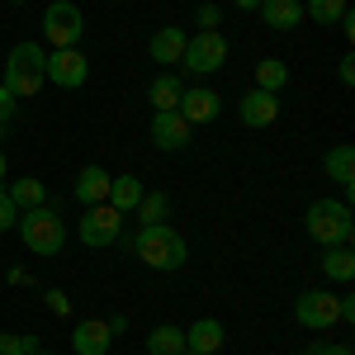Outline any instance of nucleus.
Instances as JSON below:
<instances>
[{"label":"nucleus","instance_id":"ddd939ff","mask_svg":"<svg viewBox=\"0 0 355 355\" xmlns=\"http://www.w3.org/2000/svg\"><path fill=\"white\" fill-rule=\"evenodd\" d=\"M71 346H76V355H105V351L114 346L110 322H100V318H85V322H76V331H71Z\"/></svg>","mask_w":355,"mask_h":355},{"label":"nucleus","instance_id":"f8f14e48","mask_svg":"<svg viewBox=\"0 0 355 355\" xmlns=\"http://www.w3.org/2000/svg\"><path fill=\"white\" fill-rule=\"evenodd\" d=\"M175 110H180V119L194 128V123H214V119H218V110H223V100L214 95V90L194 85V90H185V95H180V105H175Z\"/></svg>","mask_w":355,"mask_h":355},{"label":"nucleus","instance_id":"4c0bfd02","mask_svg":"<svg viewBox=\"0 0 355 355\" xmlns=\"http://www.w3.org/2000/svg\"><path fill=\"white\" fill-rule=\"evenodd\" d=\"M180 355H199V351H180Z\"/></svg>","mask_w":355,"mask_h":355},{"label":"nucleus","instance_id":"4468645a","mask_svg":"<svg viewBox=\"0 0 355 355\" xmlns=\"http://www.w3.org/2000/svg\"><path fill=\"white\" fill-rule=\"evenodd\" d=\"M227 331H223L218 318H199L194 327H185V351H199V355H218Z\"/></svg>","mask_w":355,"mask_h":355},{"label":"nucleus","instance_id":"aec40b11","mask_svg":"<svg viewBox=\"0 0 355 355\" xmlns=\"http://www.w3.org/2000/svg\"><path fill=\"white\" fill-rule=\"evenodd\" d=\"M142 194H147V190H142L137 175H114V180H110V199H105V204H114L119 214H133Z\"/></svg>","mask_w":355,"mask_h":355},{"label":"nucleus","instance_id":"58836bf2","mask_svg":"<svg viewBox=\"0 0 355 355\" xmlns=\"http://www.w3.org/2000/svg\"><path fill=\"white\" fill-rule=\"evenodd\" d=\"M33 355H48V351H33Z\"/></svg>","mask_w":355,"mask_h":355},{"label":"nucleus","instance_id":"2eb2a0df","mask_svg":"<svg viewBox=\"0 0 355 355\" xmlns=\"http://www.w3.org/2000/svg\"><path fill=\"white\" fill-rule=\"evenodd\" d=\"M322 166H327V180H336V190H341V194L355 190V147H351V142H336L327 157H322Z\"/></svg>","mask_w":355,"mask_h":355},{"label":"nucleus","instance_id":"bb28decb","mask_svg":"<svg viewBox=\"0 0 355 355\" xmlns=\"http://www.w3.org/2000/svg\"><path fill=\"white\" fill-rule=\"evenodd\" d=\"M38 336L33 331H0V355H33Z\"/></svg>","mask_w":355,"mask_h":355},{"label":"nucleus","instance_id":"c85d7f7f","mask_svg":"<svg viewBox=\"0 0 355 355\" xmlns=\"http://www.w3.org/2000/svg\"><path fill=\"white\" fill-rule=\"evenodd\" d=\"M48 308H53L57 318H67V313H71V299H67L62 289H48Z\"/></svg>","mask_w":355,"mask_h":355},{"label":"nucleus","instance_id":"9d476101","mask_svg":"<svg viewBox=\"0 0 355 355\" xmlns=\"http://www.w3.org/2000/svg\"><path fill=\"white\" fill-rule=\"evenodd\" d=\"M152 142H157L162 152H185V147H190V123L180 119V110L152 114Z\"/></svg>","mask_w":355,"mask_h":355},{"label":"nucleus","instance_id":"a211bd4d","mask_svg":"<svg viewBox=\"0 0 355 355\" xmlns=\"http://www.w3.org/2000/svg\"><path fill=\"white\" fill-rule=\"evenodd\" d=\"M110 171H105V166H85L81 175H76V199H81L85 209H90V204H105V199H110Z\"/></svg>","mask_w":355,"mask_h":355},{"label":"nucleus","instance_id":"c756f323","mask_svg":"<svg viewBox=\"0 0 355 355\" xmlns=\"http://www.w3.org/2000/svg\"><path fill=\"white\" fill-rule=\"evenodd\" d=\"M15 110H19V100H15V95H10V90L0 85V119L10 123V119H15Z\"/></svg>","mask_w":355,"mask_h":355},{"label":"nucleus","instance_id":"e433bc0d","mask_svg":"<svg viewBox=\"0 0 355 355\" xmlns=\"http://www.w3.org/2000/svg\"><path fill=\"white\" fill-rule=\"evenodd\" d=\"M0 180H5V152H0Z\"/></svg>","mask_w":355,"mask_h":355},{"label":"nucleus","instance_id":"ea45409f","mask_svg":"<svg viewBox=\"0 0 355 355\" xmlns=\"http://www.w3.org/2000/svg\"><path fill=\"white\" fill-rule=\"evenodd\" d=\"M15 5H24V0H15Z\"/></svg>","mask_w":355,"mask_h":355},{"label":"nucleus","instance_id":"473e14b6","mask_svg":"<svg viewBox=\"0 0 355 355\" xmlns=\"http://www.w3.org/2000/svg\"><path fill=\"white\" fill-rule=\"evenodd\" d=\"M308 355H355V351H351V346H313Z\"/></svg>","mask_w":355,"mask_h":355},{"label":"nucleus","instance_id":"393cba45","mask_svg":"<svg viewBox=\"0 0 355 355\" xmlns=\"http://www.w3.org/2000/svg\"><path fill=\"white\" fill-rule=\"evenodd\" d=\"M289 81V67L279 62V57H266L261 67H256V90H270V95H279V85Z\"/></svg>","mask_w":355,"mask_h":355},{"label":"nucleus","instance_id":"dca6fc26","mask_svg":"<svg viewBox=\"0 0 355 355\" xmlns=\"http://www.w3.org/2000/svg\"><path fill=\"white\" fill-rule=\"evenodd\" d=\"M185 43H190L185 28H157L152 43H147V53H152V62H162V67H175L185 57Z\"/></svg>","mask_w":355,"mask_h":355},{"label":"nucleus","instance_id":"4be33fe9","mask_svg":"<svg viewBox=\"0 0 355 355\" xmlns=\"http://www.w3.org/2000/svg\"><path fill=\"white\" fill-rule=\"evenodd\" d=\"M185 351V327H152L147 331V355H180Z\"/></svg>","mask_w":355,"mask_h":355},{"label":"nucleus","instance_id":"20e7f679","mask_svg":"<svg viewBox=\"0 0 355 355\" xmlns=\"http://www.w3.org/2000/svg\"><path fill=\"white\" fill-rule=\"evenodd\" d=\"M15 232L24 237V246L33 256H62V246H67V223H62V214L48 209V204L24 209L19 223H15Z\"/></svg>","mask_w":355,"mask_h":355},{"label":"nucleus","instance_id":"2f4dec72","mask_svg":"<svg viewBox=\"0 0 355 355\" xmlns=\"http://www.w3.org/2000/svg\"><path fill=\"white\" fill-rule=\"evenodd\" d=\"M336 76H341V85H351V81H355V57H351V53L336 62Z\"/></svg>","mask_w":355,"mask_h":355},{"label":"nucleus","instance_id":"39448f33","mask_svg":"<svg viewBox=\"0 0 355 355\" xmlns=\"http://www.w3.org/2000/svg\"><path fill=\"white\" fill-rule=\"evenodd\" d=\"M223 62H227V38H223L218 28H199L185 43V57H180V67L194 71V76H214Z\"/></svg>","mask_w":355,"mask_h":355},{"label":"nucleus","instance_id":"a878e982","mask_svg":"<svg viewBox=\"0 0 355 355\" xmlns=\"http://www.w3.org/2000/svg\"><path fill=\"white\" fill-rule=\"evenodd\" d=\"M303 15L313 19V24H322V28H331L341 15H346V0H308L303 5Z\"/></svg>","mask_w":355,"mask_h":355},{"label":"nucleus","instance_id":"f257e3e1","mask_svg":"<svg viewBox=\"0 0 355 355\" xmlns=\"http://www.w3.org/2000/svg\"><path fill=\"white\" fill-rule=\"evenodd\" d=\"M128 251H133L142 266H152V270H180V266L190 261V246H185V237H180L171 223L142 227L133 242H128Z\"/></svg>","mask_w":355,"mask_h":355},{"label":"nucleus","instance_id":"1a4fd4ad","mask_svg":"<svg viewBox=\"0 0 355 355\" xmlns=\"http://www.w3.org/2000/svg\"><path fill=\"white\" fill-rule=\"evenodd\" d=\"M85 76H90V62H85L81 48H53L48 53V81L62 85V90H81Z\"/></svg>","mask_w":355,"mask_h":355},{"label":"nucleus","instance_id":"412c9836","mask_svg":"<svg viewBox=\"0 0 355 355\" xmlns=\"http://www.w3.org/2000/svg\"><path fill=\"white\" fill-rule=\"evenodd\" d=\"M180 95H185V85H180V76H175V71H162L157 81L147 85V100L157 105V114H162V110H175V105H180Z\"/></svg>","mask_w":355,"mask_h":355},{"label":"nucleus","instance_id":"7c9ffc66","mask_svg":"<svg viewBox=\"0 0 355 355\" xmlns=\"http://www.w3.org/2000/svg\"><path fill=\"white\" fill-rule=\"evenodd\" d=\"M199 28H218V5H199Z\"/></svg>","mask_w":355,"mask_h":355},{"label":"nucleus","instance_id":"423d86ee","mask_svg":"<svg viewBox=\"0 0 355 355\" xmlns=\"http://www.w3.org/2000/svg\"><path fill=\"white\" fill-rule=\"evenodd\" d=\"M81 33H85L81 5H71V0H53V5L43 10V38H48L53 48H76Z\"/></svg>","mask_w":355,"mask_h":355},{"label":"nucleus","instance_id":"c9c22d12","mask_svg":"<svg viewBox=\"0 0 355 355\" xmlns=\"http://www.w3.org/2000/svg\"><path fill=\"white\" fill-rule=\"evenodd\" d=\"M5 133H10V123H5V119H0V137H5Z\"/></svg>","mask_w":355,"mask_h":355},{"label":"nucleus","instance_id":"72a5a7b5","mask_svg":"<svg viewBox=\"0 0 355 355\" xmlns=\"http://www.w3.org/2000/svg\"><path fill=\"white\" fill-rule=\"evenodd\" d=\"M336 303H341V322H355V303L351 299H336Z\"/></svg>","mask_w":355,"mask_h":355},{"label":"nucleus","instance_id":"5701e85b","mask_svg":"<svg viewBox=\"0 0 355 355\" xmlns=\"http://www.w3.org/2000/svg\"><path fill=\"white\" fill-rule=\"evenodd\" d=\"M5 194L15 199V209L24 214V209H38L43 199H48V190H43V180H33V175H24V180H15V185H5Z\"/></svg>","mask_w":355,"mask_h":355},{"label":"nucleus","instance_id":"b1692460","mask_svg":"<svg viewBox=\"0 0 355 355\" xmlns=\"http://www.w3.org/2000/svg\"><path fill=\"white\" fill-rule=\"evenodd\" d=\"M166 218H171V194L152 190V194H142V199H137V223H142V227L166 223Z\"/></svg>","mask_w":355,"mask_h":355},{"label":"nucleus","instance_id":"7ed1b4c3","mask_svg":"<svg viewBox=\"0 0 355 355\" xmlns=\"http://www.w3.org/2000/svg\"><path fill=\"white\" fill-rule=\"evenodd\" d=\"M303 227L318 246H351L355 237V218L346 199H313L308 214H303Z\"/></svg>","mask_w":355,"mask_h":355},{"label":"nucleus","instance_id":"6ab92c4d","mask_svg":"<svg viewBox=\"0 0 355 355\" xmlns=\"http://www.w3.org/2000/svg\"><path fill=\"white\" fill-rule=\"evenodd\" d=\"M322 275L336 284H351L355 279V251L351 246H322Z\"/></svg>","mask_w":355,"mask_h":355},{"label":"nucleus","instance_id":"6e6552de","mask_svg":"<svg viewBox=\"0 0 355 355\" xmlns=\"http://www.w3.org/2000/svg\"><path fill=\"white\" fill-rule=\"evenodd\" d=\"M76 232H81V242L90 246V251H100V246H114V242H119V232H123V214H119L114 204H90Z\"/></svg>","mask_w":355,"mask_h":355},{"label":"nucleus","instance_id":"f03ea898","mask_svg":"<svg viewBox=\"0 0 355 355\" xmlns=\"http://www.w3.org/2000/svg\"><path fill=\"white\" fill-rule=\"evenodd\" d=\"M5 90L15 100H33L43 85H48V53L38 43H15L10 57H5Z\"/></svg>","mask_w":355,"mask_h":355},{"label":"nucleus","instance_id":"0eeeda50","mask_svg":"<svg viewBox=\"0 0 355 355\" xmlns=\"http://www.w3.org/2000/svg\"><path fill=\"white\" fill-rule=\"evenodd\" d=\"M294 318H299V327L308 331H327L341 322V303H336V294H327V289H303L299 303H294Z\"/></svg>","mask_w":355,"mask_h":355},{"label":"nucleus","instance_id":"f3484780","mask_svg":"<svg viewBox=\"0 0 355 355\" xmlns=\"http://www.w3.org/2000/svg\"><path fill=\"white\" fill-rule=\"evenodd\" d=\"M256 10H261V19L270 28H279V33H289V28L303 24V0H261Z\"/></svg>","mask_w":355,"mask_h":355},{"label":"nucleus","instance_id":"9b49d317","mask_svg":"<svg viewBox=\"0 0 355 355\" xmlns=\"http://www.w3.org/2000/svg\"><path fill=\"white\" fill-rule=\"evenodd\" d=\"M237 119H242L246 128H270L275 119H279V95H270V90H246L242 95V110H237Z\"/></svg>","mask_w":355,"mask_h":355},{"label":"nucleus","instance_id":"cd10ccee","mask_svg":"<svg viewBox=\"0 0 355 355\" xmlns=\"http://www.w3.org/2000/svg\"><path fill=\"white\" fill-rule=\"evenodd\" d=\"M15 223H19V209H15V199L0 185V232H15Z\"/></svg>","mask_w":355,"mask_h":355},{"label":"nucleus","instance_id":"f704fd0d","mask_svg":"<svg viewBox=\"0 0 355 355\" xmlns=\"http://www.w3.org/2000/svg\"><path fill=\"white\" fill-rule=\"evenodd\" d=\"M232 5H237V10H256L261 0H232Z\"/></svg>","mask_w":355,"mask_h":355}]
</instances>
